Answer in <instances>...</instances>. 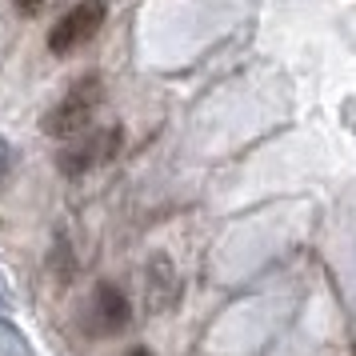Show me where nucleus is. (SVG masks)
<instances>
[{"label": "nucleus", "mask_w": 356, "mask_h": 356, "mask_svg": "<svg viewBox=\"0 0 356 356\" xmlns=\"http://www.w3.org/2000/svg\"><path fill=\"white\" fill-rule=\"evenodd\" d=\"M104 17H108V4H104V0H76L65 17L49 29V49L56 52V56H68V52L84 49V44L100 33Z\"/></svg>", "instance_id": "obj_3"}, {"label": "nucleus", "mask_w": 356, "mask_h": 356, "mask_svg": "<svg viewBox=\"0 0 356 356\" xmlns=\"http://www.w3.org/2000/svg\"><path fill=\"white\" fill-rule=\"evenodd\" d=\"M17 145L8 140V136H0V193L13 184V177H17Z\"/></svg>", "instance_id": "obj_6"}, {"label": "nucleus", "mask_w": 356, "mask_h": 356, "mask_svg": "<svg viewBox=\"0 0 356 356\" xmlns=\"http://www.w3.org/2000/svg\"><path fill=\"white\" fill-rule=\"evenodd\" d=\"M13 4H17V13H20V17H40V13L49 8L52 0H13Z\"/></svg>", "instance_id": "obj_7"}, {"label": "nucleus", "mask_w": 356, "mask_h": 356, "mask_svg": "<svg viewBox=\"0 0 356 356\" xmlns=\"http://www.w3.org/2000/svg\"><path fill=\"white\" fill-rule=\"evenodd\" d=\"M120 148H124V129L120 124H92L84 136H76V140H68L60 148L56 164H60L65 177H84L100 164H108Z\"/></svg>", "instance_id": "obj_2"}, {"label": "nucleus", "mask_w": 356, "mask_h": 356, "mask_svg": "<svg viewBox=\"0 0 356 356\" xmlns=\"http://www.w3.org/2000/svg\"><path fill=\"white\" fill-rule=\"evenodd\" d=\"M124 356H152V353H148L145 344H136V348H129V353H124Z\"/></svg>", "instance_id": "obj_8"}, {"label": "nucleus", "mask_w": 356, "mask_h": 356, "mask_svg": "<svg viewBox=\"0 0 356 356\" xmlns=\"http://www.w3.org/2000/svg\"><path fill=\"white\" fill-rule=\"evenodd\" d=\"M129 321H132V305L124 289H116L113 280H100L88 296V328L97 337H116V332L129 328Z\"/></svg>", "instance_id": "obj_4"}, {"label": "nucleus", "mask_w": 356, "mask_h": 356, "mask_svg": "<svg viewBox=\"0 0 356 356\" xmlns=\"http://www.w3.org/2000/svg\"><path fill=\"white\" fill-rule=\"evenodd\" d=\"M100 104H104V81H100L97 72H84L81 81L68 84V92L44 113L40 129H44V136L68 145V140H76V136H84V132L92 129Z\"/></svg>", "instance_id": "obj_1"}, {"label": "nucleus", "mask_w": 356, "mask_h": 356, "mask_svg": "<svg viewBox=\"0 0 356 356\" xmlns=\"http://www.w3.org/2000/svg\"><path fill=\"white\" fill-rule=\"evenodd\" d=\"M180 296V280H177V268H172V260L156 252V257L148 260L145 268V300H148V312H168V308L177 305Z\"/></svg>", "instance_id": "obj_5"}, {"label": "nucleus", "mask_w": 356, "mask_h": 356, "mask_svg": "<svg viewBox=\"0 0 356 356\" xmlns=\"http://www.w3.org/2000/svg\"><path fill=\"white\" fill-rule=\"evenodd\" d=\"M0 305H8V292H4V276H0Z\"/></svg>", "instance_id": "obj_9"}]
</instances>
